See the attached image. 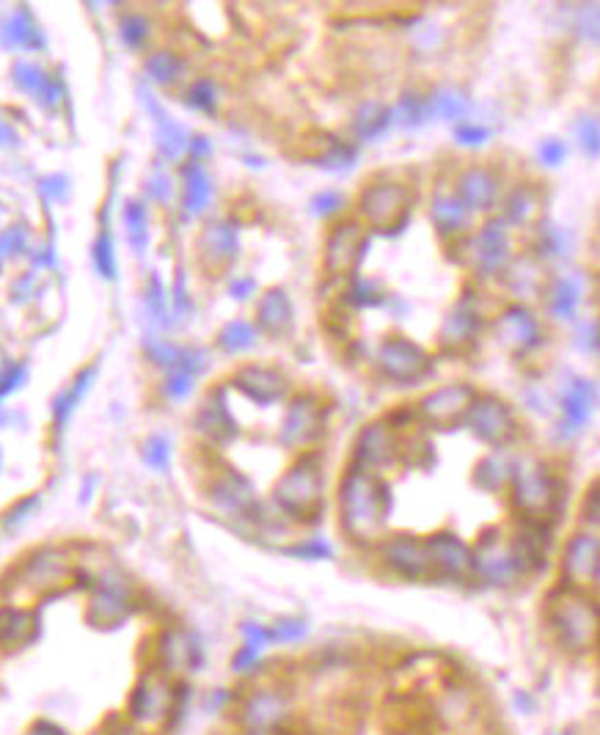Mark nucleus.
<instances>
[{"label": "nucleus", "mask_w": 600, "mask_h": 735, "mask_svg": "<svg viewBox=\"0 0 600 735\" xmlns=\"http://www.w3.org/2000/svg\"><path fill=\"white\" fill-rule=\"evenodd\" d=\"M341 535L361 548H372L386 537L395 496L383 474L348 465L336 490Z\"/></svg>", "instance_id": "nucleus-1"}, {"label": "nucleus", "mask_w": 600, "mask_h": 735, "mask_svg": "<svg viewBox=\"0 0 600 735\" xmlns=\"http://www.w3.org/2000/svg\"><path fill=\"white\" fill-rule=\"evenodd\" d=\"M185 706H188V681H174L147 664L124 697L122 719L143 735H168L185 717Z\"/></svg>", "instance_id": "nucleus-2"}, {"label": "nucleus", "mask_w": 600, "mask_h": 735, "mask_svg": "<svg viewBox=\"0 0 600 735\" xmlns=\"http://www.w3.org/2000/svg\"><path fill=\"white\" fill-rule=\"evenodd\" d=\"M546 628L560 650L584 656L600 645V607L587 589L560 584L546 598Z\"/></svg>", "instance_id": "nucleus-3"}, {"label": "nucleus", "mask_w": 600, "mask_h": 735, "mask_svg": "<svg viewBox=\"0 0 600 735\" xmlns=\"http://www.w3.org/2000/svg\"><path fill=\"white\" fill-rule=\"evenodd\" d=\"M271 504L292 524H317L325 510V465L317 449L298 454L287 465V471L273 485Z\"/></svg>", "instance_id": "nucleus-4"}, {"label": "nucleus", "mask_w": 600, "mask_h": 735, "mask_svg": "<svg viewBox=\"0 0 600 735\" xmlns=\"http://www.w3.org/2000/svg\"><path fill=\"white\" fill-rule=\"evenodd\" d=\"M298 702L289 683L257 681L235 697L232 724L240 735H282L295 722Z\"/></svg>", "instance_id": "nucleus-5"}, {"label": "nucleus", "mask_w": 600, "mask_h": 735, "mask_svg": "<svg viewBox=\"0 0 600 735\" xmlns=\"http://www.w3.org/2000/svg\"><path fill=\"white\" fill-rule=\"evenodd\" d=\"M507 496H510L515 518L551 524L557 499H560V477L553 474L548 460L537 458V454H515Z\"/></svg>", "instance_id": "nucleus-6"}, {"label": "nucleus", "mask_w": 600, "mask_h": 735, "mask_svg": "<svg viewBox=\"0 0 600 735\" xmlns=\"http://www.w3.org/2000/svg\"><path fill=\"white\" fill-rule=\"evenodd\" d=\"M80 578V571L64 548H39L17 565L12 578V593L23 598H50L61 595Z\"/></svg>", "instance_id": "nucleus-7"}, {"label": "nucleus", "mask_w": 600, "mask_h": 735, "mask_svg": "<svg viewBox=\"0 0 600 735\" xmlns=\"http://www.w3.org/2000/svg\"><path fill=\"white\" fill-rule=\"evenodd\" d=\"M460 257L474 282H493L512 259V229L496 215L460 240Z\"/></svg>", "instance_id": "nucleus-8"}, {"label": "nucleus", "mask_w": 600, "mask_h": 735, "mask_svg": "<svg viewBox=\"0 0 600 735\" xmlns=\"http://www.w3.org/2000/svg\"><path fill=\"white\" fill-rule=\"evenodd\" d=\"M204 664L207 650L196 631L171 623L152 636L149 667L160 670L163 675L174 677V681H190L193 675H199Z\"/></svg>", "instance_id": "nucleus-9"}, {"label": "nucleus", "mask_w": 600, "mask_h": 735, "mask_svg": "<svg viewBox=\"0 0 600 735\" xmlns=\"http://www.w3.org/2000/svg\"><path fill=\"white\" fill-rule=\"evenodd\" d=\"M471 551H474V582L485 584V587L507 589L526 578L518 557L512 551L510 532L499 530V526L485 530L479 540L471 546Z\"/></svg>", "instance_id": "nucleus-10"}, {"label": "nucleus", "mask_w": 600, "mask_h": 735, "mask_svg": "<svg viewBox=\"0 0 600 735\" xmlns=\"http://www.w3.org/2000/svg\"><path fill=\"white\" fill-rule=\"evenodd\" d=\"M372 548H375L380 568L389 576L400 578V582H436V568H433L427 537L397 532V535H386Z\"/></svg>", "instance_id": "nucleus-11"}, {"label": "nucleus", "mask_w": 600, "mask_h": 735, "mask_svg": "<svg viewBox=\"0 0 600 735\" xmlns=\"http://www.w3.org/2000/svg\"><path fill=\"white\" fill-rule=\"evenodd\" d=\"M138 600L133 595V584L118 573H102L91 578L86 620L97 631H116L136 614Z\"/></svg>", "instance_id": "nucleus-12"}, {"label": "nucleus", "mask_w": 600, "mask_h": 735, "mask_svg": "<svg viewBox=\"0 0 600 735\" xmlns=\"http://www.w3.org/2000/svg\"><path fill=\"white\" fill-rule=\"evenodd\" d=\"M463 427L490 452H499L515 444L521 424L510 402L501 400L499 395H477L465 413Z\"/></svg>", "instance_id": "nucleus-13"}, {"label": "nucleus", "mask_w": 600, "mask_h": 735, "mask_svg": "<svg viewBox=\"0 0 600 735\" xmlns=\"http://www.w3.org/2000/svg\"><path fill=\"white\" fill-rule=\"evenodd\" d=\"M207 499L221 515L235 518V521H248V524H262L265 521V510L262 501L253 490L251 479L242 477L237 469L221 465L207 479Z\"/></svg>", "instance_id": "nucleus-14"}, {"label": "nucleus", "mask_w": 600, "mask_h": 735, "mask_svg": "<svg viewBox=\"0 0 600 735\" xmlns=\"http://www.w3.org/2000/svg\"><path fill=\"white\" fill-rule=\"evenodd\" d=\"M413 188L405 183H395V179H377L370 183L359 196V212L361 219L377 232H391L408 219V212L413 210Z\"/></svg>", "instance_id": "nucleus-15"}, {"label": "nucleus", "mask_w": 600, "mask_h": 735, "mask_svg": "<svg viewBox=\"0 0 600 735\" xmlns=\"http://www.w3.org/2000/svg\"><path fill=\"white\" fill-rule=\"evenodd\" d=\"M377 366L397 386H416L433 372V356L408 336H386L377 348Z\"/></svg>", "instance_id": "nucleus-16"}, {"label": "nucleus", "mask_w": 600, "mask_h": 735, "mask_svg": "<svg viewBox=\"0 0 600 735\" xmlns=\"http://www.w3.org/2000/svg\"><path fill=\"white\" fill-rule=\"evenodd\" d=\"M402 454H405V444H402L400 427H395L391 419H377V422H370L355 436L353 463L350 465H359V469L372 471V474H383Z\"/></svg>", "instance_id": "nucleus-17"}, {"label": "nucleus", "mask_w": 600, "mask_h": 735, "mask_svg": "<svg viewBox=\"0 0 600 735\" xmlns=\"http://www.w3.org/2000/svg\"><path fill=\"white\" fill-rule=\"evenodd\" d=\"M479 391L471 383L454 381V383H443V386L433 388L422 400L416 402V422L427 424L433 429H449L463 424L465 413H468L471 402L477 397Z\"/></svg>", "instance_id": "nucleus-18"}, {"label": "nucleus", "mask_w": 600, "mask_h": 735, "mask_svg": "<svg viewBox=\"0 0 600 735\" xmlns=\"http://www.w3.org/2000/svg\"><path fill=\"white\" fill-rule=\"evenodd\" d=\"M325 436V406L314 395L295 397L284 413L278 441L292 452H314Z\"/></svg>", "instance_id": "nucleus-19"}, {"label": "nucleus", "mask_w": 600, "mask_h": 735, "mask_svg": "<svg viewBox=\"0 0 600 735\" xmlns=\"http://www.w3.org/2000/svg\"><path fill=\"white\" fill-rule=\"evenodd\" d=\"M496 341L515 356L535 353L542 345V323L526 303H510L490 323Z\"/></svg>", "instance_id": "nucleus-20"}, {"label": "nucleus", "mask_w": 600, "mask_h": 735, "mask_svg": "<svg viewBox=\"0 0 600 735\" xmlns=\"http://www.w3.org/2000/svg\"><path fill=\"white\" fill-rule=\"evenodd\" d=\"M504 177L490 163H468L458 171L452 190L460 196L471 212H490L501 204L504 196Z\"/></svg>", "instance_id": "nucleus-21"}, {"label": "nucleus", "mask_w": 600, "mask_h": 735, "mask_svg": "<svg viewBox=\"0 0 600 735\" xmlns=\"http://www.w3.org/2000/svg\"><path fill=\"white\" fill-rule=\"evenodd\" d=\"M560 573L565 587H592L600 578V535L584 530L567 537L560 557Z\"/></svg>", "instance_id": "nucleus-22"}, {"label": "nucleus", "mask_w": 600, "mask_h": 735, "mask_svg": "<svg viewBox=\"0 0 600 735\" xmlns=\"http://www.w3.org/2000/svg\"><path fill=\"white\" fill-rule=\"evenodd\" d=\"M485 314L479 309L477 295H460L452 303V309L447 312L441 323V345L449 353H465L468 348H474L485 331Z\"/></svg>", "instance_id": "nucleus-23"}, {"label": "nucleus", "mask_w": 600, "mask_h": 735, "mask_svg": "<svg viewBox=\"0 0 600 735\" xmlns=\"http://www.w3.org/2000/svg\"><path fill=\"white\" fill-rule=\"evenodd\" d=\"M427 546H430L433 568H436V582L438 578L452 584L474 582V551L463 537L441 530L427 535Z\"/></svg>", "instance_id": "nucleus-24"}, {"label": "nucleus", "mask_w": 600, "mask_h": 735, "mask_svg": "<svg viewBox=\"0 0 600 735\" xmlns=\"http://www.w3.org/2000/svg\"><path fill=\"white\" fill-rule=\"evenodd\" d=\"M366 248V229L361 221H341L325 237V271L330 276H350L359 267Z\"/></svg>", "instance_id": "nucleus-25"}, {"label": "nucleus", "mask_w": 600, "mask_h": 735, "mask_svg": "<svg viewBox=\"0 0 600 735\" xmlns=\"http://www.w3.org/2000/svg\"><path fill=\"white\" fill-rule=\"evenodd\" d=\"M510 543L526 578L537 576L548 565V553H551V524L515 518V526L510 530Z\"/></svg>", "instance_id": "nucleus-26"}, {"label": "nucleus", "mask_w": 600, "mask_h": 735, "mask_svg": "<svg viewBox=\"0 0 600 735\" xmlns=\"http://www.w3.org/2000/svg\"><path fill=\"white\" fill-rule=\"evenodd\" d=\"M595 400H598V388L584 377H573L560 395V424H557V436L573 438L584 429L595 411Z\"/></svg>", "instance_id": "nucleus-27"}, {"label": "nucleus", "mask_w": 600, "mask_h": 735, "mask_svg": "<svg viewBox=\"0 0 600 735\" xmlns=\"http://www.w3.org/2000/svg\"><path fill=\"white\" fill-rule=\"evenodd\" d=\"M196 429L212 444V447H229L237 436H240V424L232 416L229 402L224 397V388L210 391L204 402H201L199 413H196Z\"/></svg>", "instance_id": "nucleus-28"}, {"label": "nucleus", "mask_w": 600, "mask_h": 735, "mask_svg": "<svg viewBox=\"0 0 600 735\" xmlns=\"http://www.w3.org/2000/svg\"><path fill=\"white\" fill-rule=\"evenodd\" d=\"M235 386L240 388L248 400L267 408V406H276V402H282L284 397H287L289 383H287V377H284L278 370H273V366L246 364L237 370Z\"/></svg>", "instance_id": "nucleus-29"}, {"label": "nucleus", "mask_w": 600, "mask_h": 735, "mask_svg": "<svg viewBox=\"0 0 600 735\" xmlns=\"http://www.w3.org/2000/svg\"><path fill=\"white\" fill-rule=\"evenodd\" d=\"M430 221L443 240H463L474 224V212L452 188H436L430 199Z\"/></svg>", "instance_id": "nucleus-30"}, {"label": "nucleus", "mask_w": 600, "mask_h": 735, "mask_svg": "<svg viewBox=\"0 0 600 735\" xmlns=\"http://www.w3.org/2000/svg\"><path fill=\"white\" fill-rule=\"evenodd\" d=\"M240 253V235H237V226L226 224V221H215V224L207 226L199 237V257L201 265L207 271H226Z\"/></svg>", "instance_id": "nucleus-31"}, {"label": "nucleus", "mask_w": 600, "mask_h": 735, "mask_svg": "<svg viewBox=\"0 0 600 735\" xmlns=\"http://www.w3.org/2000/svg\"><path fill=\"white\" fill-rule=\"evenodd\" d=\"M36 639H39V618L34 609L20 607V603L0 607V650L3 653L23 650Z\"/></svg>", "instance_id": "nucleus-32"}, {"label": "nucleus", "mask_w": 600, "mask_h": 735, "mask_svg": "<svg viewBox=\"0 0 600 735\" xmlns=\"http://www.w3.org/2000/svg\"><path fill=\"white\" fill-rule=\"evenodd\" d=\"M542 204V196L537 183L532 179H515L510 188H504L499 204V219L504 221L510 229H518V226L532 224L537 219V210Z\"/></svg>", "instance_id": "nucleus-33"}, {"label": "nucleus", "mask_w": 600, "mask_h": 735, "mask_svg": "<svg viewBox=\"0 0 600 735\" xmlns=\"http://www.w3.org/2000/svg\"><path fill=\"white\" fill-rule=\"evenodd\" d=\"M292 300L284 289H267L257 307V328L267 336H284L292 328Z\"/></svg>", "instance_id": "nucleus-34"}, {"label": "nucleus", "mask_w": 600, "mask_h": 735, "mask_svg": "<svg viewBox=\"0 0 600 735\" xmlns=\"http://www.w3.org/2000/svg\"><path fill=\"white\" fill-rule=\"evenodd\" d=\"M507 449H499V452H488L477 460V465L471 469V483L474 488L483 490V494H501L507 490V483H510V471H512V458H507Z\"/></svg>", "instance_id": "nucleus-35"}, {"label": "nucleus", "mask_w": 600, "mask_h": 735, "mask_svg": "<svg viewBox=\"0 0 600 735\" xmlns=\"http://www.w3.org/2000/svg\"><path fill=\"white\" fill-rule=\"evenodd\" d=\"M507 287L512 289V295L518 298H532L535 292H546L548 284L540 282V265H537L535 253H518V257L510 259V265L501 273Z\"/></svg>", "instance_id": "nucleus-36"}, {"label": "nucleus", "mask_w": 600, "mask_h": 735, "mask_svg": "<svg viewBox=\"0 0 600 735\" xmlns=\"http://www.w3.org/2000/svg\"><path fill=\"white\" fill-rule=\"evenodd\" d=\"M427 100H430V116L454 124L468 122L471 97L458 86H438V89L427 95Z\"/></svg>", "instance_id": "nucleus-37"}, {"label": "nucleus", "mask_w": 600, "mask_h": 735, "mask_svg": "<svg viewBox=\"0 0 600 735\" xmlns=\"http://www.w3.org/2000/svg\"><path fill=\"white\" fill-rule=\"evenodd\" d=\"M546 307L548 314L557 320H571L576 314L578 303H582V287H578L576 278H553L546 287Z\"/></svg>", "instance_id": "nucleus-38"}, {"label": "nucleus", "mask_w": 600, "mask_h": 735, "mask_svg": "<svg viewBox=\"0 0 600 735\" xmlns=\"http://www.w3.org/2000/svg\"><path fill=\"white\" fill-rule=\"evenodd\" d=\"M391 122H395V111H391L389 105H383V102L372 100L364 102V105L355 111L353 133L361 141H375V138H380L383 133L391 127Z\"/></svg>", "instance_id": "nucleus-39"}, {"label": "nucleus", "mask_w": 600, "mask_h": 735, "mask_svg": "<svg viewBox=\"0 0 600 735\" xmlns=\"http://www.w3.org/2000/svg\"><path fill=\"white\" fill-rule=\"evenodd\" d=\"M212 185L210 177H207V171L201 169L199 163H190L185 169V210L193 215V212H201L210 201Z\"/></svg>", "instance_id": "nucleus-40"}, {"label": "nucleus", "mask_w": 600, "mask_h": 735, "mask_svg": "<svg viewBox=\"0 0 600 735\" xmlns=\"http://www.w3.org/2000/svg\"><path fill=\"white\" fill-rule=\"evenodd\" d=\"M427 116H430V100L416 91H405L395 108V122H400L402 127H422Z\"/></svg>", "instance_id": "nucleus-41"}, {"label": "nucleus", "mask_w": 600, "mask_h": 735, "mask_svg": "<svg viewBox=\"0 0 600 735\" xmlns=\"http://www.w3.org/2000/svg\"><path fill=\"white\" fill-rule=\"evenodd\" d=\"M218 341L226 353H246V350H251L253 345H257V328H253L248 320H232V323L221 331Z\"/></svg>", "instance_id": "nucleus-42"}, {"label": "nucleus", "mask_w": 600, "mask_h": 735, "mask_svg": "<svg viewBox=\"0 0 600 735\" xmlns=\"http://www.w3.org/2000/svg\"><path fill=\"white\" fill-rule=\"evenodd\" d=\"M573 30L578 39L600 48V3H582L573 9Z\"/></svg>", "instance_id": "nucleus-43"}, {"label": "nucleus", "mask_w": 600, "mask_h": 735, "mask_svg": "<svg viewBox=\"0 0 600 735\" xmlns=\"http://www.w3.org/2000/svg\"><path fill=\"white\" fill-rule=\"evenodd\" d=\"M535 229V226H532ZM537 240H535V257H542V259H557L565 253V240H562V232L560 226H551V224H537Z\"/></svg>", "instance_id": "nucleus-44"}, {"label": "nucleus", "mask_w": 600, "mask_h": 735, "mask_svg": "<svg viewBox=\"0 0 600 735\" xmlns=\"http://www.w3.org/2000/svg\"><path fill=\"white\" fill-rule=\"evenodd\" d=\"M273 645H300L309 636V620L303 618H278L271 623Z\"/></svg>", "instance_id": "nucleus-45"}, {"label": "nucleus", "mask_w": 600, "mask_h": 735, "mask_svg": "<svg viewBox=\"0 0 600 735\" xmlns=\"http://www.w3.org/2000/svg\"><path fill=\"white\" fill-rule=\"evenodd\" d=\"M240 645H248L253 647V650L267 653L273 647L271 623H260V620H246V623H240Z\"/></svg>", "instance_id": "nucleus-46"}, {"label": "nucleus", "mask_w": 600, "mask_h": 735, "mask_svg": "<svg viewBox=\"0 0 600 735\" xmlns=\"http://www.w3.org/2000/svg\"><path fill=\"white\" fill-rule=\"evenodd\" d=\"M573 133H576L578 147L584 149V154H589V158H598V154H600V122H598V119H592V116L576 119V124H573Z\"/></svg>", "instance_id": "nucleus-47"}, {"label": "nucleus", "mask_w": 600, "mask_h": 735, "mask_svg": "<svg viewBox=\"0 0 600 735\" xmlns=\"http://www.w3.org/2000/svg\"><path fill=\"white\" fill-rule=\"evenodd\" d=\"M490 138H493V129L485 127V124H477V122H463L454 127V141L460 144V147L465 149H479L485 147V144H490Z\"/></svg>", "instance_id": "nucleus-48"}, {"label": "nucleus", "mask_w": 600, "mask_h": 735, "mask_svg": "<svg viewBox=\"0 0 600 735\" xmlns=\"http://www.w3.org/2000/svg\"><path fill=\"white\" fill-rule=\"evenodd\" d=\"M149 72H152L154 80H160V83L177 80L179 72H183V59L174 53H158L152 61H149Z\"/></svg>", "instance_id": "nucleus-49"}, {"label": "nucleus", "mask_w": 600, "mask_h": 735, "mask_svg": "<svg viewBox=\"0 0 600 735\" xmlns=\"http://www.w3.org/2000/svg\"><path fill=\"white\" fill-rule=\"evenodd\" d=\"M143 463L154 471H165L171 463V444L163 436H152L143 444Z\"/></svg>", "instance_id": "nucleus-50"}, {"label": "nucleus", "mask_w": 600, "mask_h": 735, "mask_svg": "<svg viewBox=\"0 0 600 735\" xmlns=\"http://www.w3.org/2000/svg\"><path fill=\"white\" fill-rule=\"evenodd\" d=\"M582 524L587 526V532L600 535V479L589 485V490L584 494L582 501Z\"/></svg>", "instance_id": "nucleus-51"}, {"label": "nucleus", "mask_w": 600, "mask_h": 735, "mask_svg": "<svg viewBox=\"0 0 600 735\" xmlns=\"http://www.w3.org/2000/svg\"><path fill=\"white\" fill-rule=\"evenodd\" d=\"M287 553H292V557L298 559H330L334 557V548H330V543L323 540V537H307V540L289 546Z\"/></svg>", "instance_id": "nucleus-52"}, {"label": "nucleus", "mask_w": 600, "mask_h": 735, "mask_svg": "<svg viewBox=\"0 0 600 735\" xmlns=\"http://www.w3.org/2000/svg\"><path fill=\"white\" fill-rule=\"evenodd\" d=\"M565 158L567 147L560 138H542V141L537 144V160H540L546 169H560V165L565 163Z\"/></svg>", "instance_id": "nucleus-53"}, {"label": "nucleus", "mask_w": 600, "mask_h": 735, "mask_svg": "<svg viewBox=\"0 0 600 735\" xmlns=\"http://www.w3.org/2000/svg\"><path fill=\"white\" fill-rule=\"evenodd\" d=\"M348 300L353 307H377V303H383V292L377 284L359 278V282H353V287L348 289Z\"/></svg>", "instance_id": "nucleus-54"}, {"label": "nucleus", "mask_w": 600, "mask_h": 735, "mask_svg": "<svg viewBox=\"0 0 600 735\" xmlns=\"http://www.w3.org/2000/svg\"><path fill=\"white\" fill-rule=\"evenodd\" d=\"M215 102H218V97H215V86L210 80H199L190 89V105L199 108V111L212 113L215 111Z\"/></svg>", "instance_id": "nucleus-55"}, {"label": "nucleus", "mask_w": 600, "mask_h": 735, "mask_svg": "<svg viewBox=\"0 0 600 735\" xmlns=\"http://www.w3.org/2000/svg\"><path fill=\"white\" fill-rule=\"evenodd\" d=\"M235 697L237 695H232L229 688H212L210 697H207V702H204L207 713H212V717H215V713L232 711V706H235Z\"/></svg>", "instance_id": "nucleus-56"}, {"label": "nucleus", "mask_w": 600, "mask_h": 735, "mask_svg": "<svg viewBox=\"0 0 600 735\" xmlns=\"http://www.w3.org/2000/svg\"><path fill=\"white\" fill-rule=\"evenodd\" d=\"M23 735H72V733L64 727V724L53 722V719H48V717H39V719H34L28 727H25Z\"/></svg>", "instance_id": "nucleus-57"}, {"label": "nucleus", "mask_w": 600, "mask_h": 735, "mask_svg": "<svg viewBox=\"0 0 600 735\" xmlns=\"http://www.w3.org/2000/svg\"><path fill=\"white\" fill-rule=\"evenodd\" d=\"M190 388H193V375H188V372H174V377H171L168 383V395L174 397V400H183V397L190 395Z\"/></svg>", "instance_id": "nucleus-58"}, {"label": "nucleus", "mask_w": 600, "mask_h": 735, "mask_svg": "<svg viewBox=\"0 0 600 735\" xmlns=\"http://www.w3.org/2000/svg\"><path fill=\"white\" fill-rule=\"evenodd\" d=\"M127 226H130L133 235H138V246H143V237H147V215L138 204H133L127 210Z\"/></svg>", "instance_id": "nucleus-59"}, {"label": "nucleus", "mask_w": 600, "mask_h": 735, "mask_svg": "<svg viewBox=\"0 0 600 735\" xmlns=\"http://www.w3.org/2000/svg\"><path fill=\"white\" fill-rule=\"evenodd\" d=\"M339 204H341V196L336 194V190H328V194L314 196V201H312V207H314V212H317V215H330V212L339 210Z\"/></svg>", "instance_id": "nucleus-60"}, {"label": "nucleus", "mask_w": 600, "mask_h": 735, "mask_svg": "<svg viewBox=\"0 0 600 735\" xmlns=\"http://www.w3.org/2000/svg\"><path fill=\"white\" fill-rule=\"evenodd\" d=\"M97 735H143V733L118 717V719H113V722H105V727H102Z\"/></svg>", "instance_id": "nucleus-61"}, {"label": "nucleus", "mask_w": 600, "mask_h": 735, "mask_svg": "<svg viewBox=\"0 0 600 735\" xmlns=\"http://www.w3.org/2000/svg\"><path fill=\"white\" fill-rule=\"evenodd\" d=\"M251 292H253V278H240V282L232 284V295H235V298L246 300Z\"/></svg>", "instance_id": "nucleus-62"}, {"label": "nucleus", "mask_w": 600, "mask_h": 735, "mask_svg": "<svg viewBox=\"0 0 600 735\" xmlns=\"http://www.w3.org/2000/svg\"><path fill=\"white\" fill-rule=\"evenodd\" d=\"M553 735H573V733H567V730H562V733H553Z\"/></svg>", "instance_id": "nucleus-63"}, {"label": "nucleus", "mask_w": 600, "mask_h": 735, "mask_svg": "<svg viewBox=\"0 0 600 735\" xmlns=\"http://www.w3.org/2000/svg\"><path fill=\"white\" fill-rule=\"evenodd\" d=\"M232 735H240V733H232Z\"/></svg>", "instance_id": "nucleus-64"}]
</instances>
